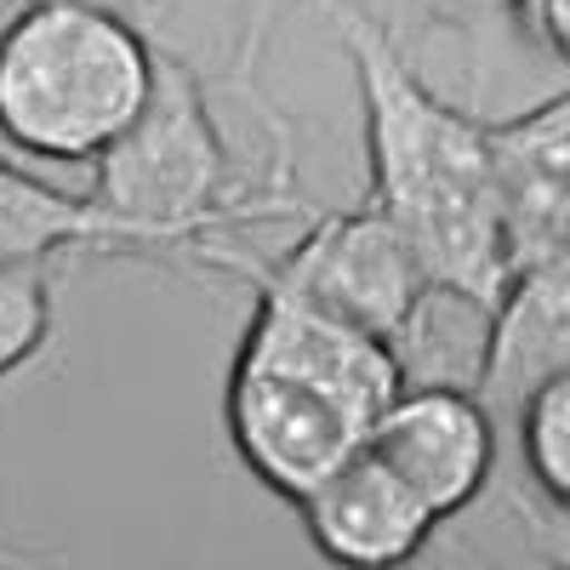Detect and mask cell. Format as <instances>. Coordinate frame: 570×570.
I'll use <instances>...</instances> for the list:
<instances>
[{"label": "cell", "mask_w": 570, "mask_h": 570, "mask_svg": "<svg viewBox=\"0 0 570 570\" xmlns=\"http://www.w3.org/2000/svg\"><path fill=\"white\" fill-rule=\"evenodd\" d=\"M360 86L365 206H376L416 252L434 292L497 308L508 292V246L485 149V115L428 86L411 52L360 12H325Z\"/></svg>", "instance_id": "1"}, {"label": "cell", "mask_w": 570, "mask_h": 570, "mask_svg": "<svg viewBox=\"0 0 570 570\" xmlns=\"http://www.w3.org/2000/svg\"><path fill=\"white\" fill-rule=\"evenodd\" d=\"M86 200L98 212V257L188 274H206V257L217 246H234L252 228L303 212V195L292 188V155L252 183L212 109L200 69L166 46L149 109L98 160Z\"/></svg>", "instance_id": "2"}, {"label": "cell", "mask_w": 570, "mask_h": 570, "mask_svg": "<svg viewBox=\"0 0 570 570\" xmlns=\"http://www.w3.org/2000/svg\"><path fill=\"white\" fill-rule=\"evenodd\" d=\"M160 46L131 18L69 0H18L0 18V149L46 166H98L142 120Z\"/></svg>", "instance_id": "3"}, {"label": "cell", "mask_w": 570, "mask_h": 570, "mask_svg": "<svg viewBox=\"0 0 570 570\" xmlns=\"http://www.w3.org/2000/svg\"><path fill=\"white\" fill-rule=\"evenodd\" d=\"M206 274H234L240 285L268 279L325 314H337L383 343H405L422 303L434 297L416 252L405 234L376 212V206H348V212H320L279 257H257L246 246H217L206 257Z\"/></svg>", "instance_id": "4"}, {"label": "cell", "mask_w": 570, "mask_h": 570, "mask_svg": "<svg viewBox=\"0 0 570 570\" xmlns=\"http://www.w3.org/2000/svg\"><path fill=\"white\" fill-rule=\"evenodd\" d=\"M246 292H252V314H246L240 343H234V360L279 371L292 383L325 394L371 434L376 416L405 389L400 348L337 320V314L314 308V303H303V297H292V292H279L268 279H252Z\"/></svg>", "instance_id": "5"}, {"label": "cell", "mask_w": 570, "mask_h": 570, "mask_svg": "<svg viewBox=\"0 0 570 570\" xmlns=\"http://www.w3.org/2000/svg\"><path fill=\"white\" fill-rule=\"evenodd\" d=\"M223 422L240 468L292 508L308 491H320L348 456L365 451V428L343 405H331L325 394L292 383L279 371L240 365V360L228 365Z\"/></svg>", "instance_id": "6"}, {"label": "cell", "mask_w": 570, "mask_h": 570, "mask_svg": "<svg viewBox=\"0 0 570 570\" xmlns=\"http://www.w3.org/2000/svg\"><path fill=\"white\" fill-rule=\"evenodd\" d=\"M497 428L502 422L468 383H405L400 400L365 434V451L394 480H405L422 497V508L445 525L491 491Z\"/></svg>", "instance_id": "7"}, {"label": "cell", "mask_w": 570, "mask_h": 570, "mask_svg": "<svg viewBox=\"0 0 570 570\" xmlns=\"http://www.w3.org/2000/svg\"><path fill=\"white\" fill-rule=\"evenodd\" d=\"M491 183L508 268H531L570 246V86L531 109L485 120Z\"/></svg>", "instance_id": "8"}, {"label": "cell", "mask_w": 570, "mask_h": 570, "mask_svg": "<svg viewBox=\"0 0 570 570\" xmlns=\"http://www.w3.org/2000/svg\"><path fill=\"white\" fill-rule=\"evenodd\" d=\"M297 513L331 570H411L440 531L422 497L394 480L371 451L348 456L320 491L297 502Z\"/></svg>", "instance_id": "9"}, {"label": "cell", "mask_w": 570, "mask_h": 570, "mask_svg": "<svg viewBox=\"0 0 570 570\" xmlns=\"http://www.w3.org/2000/svg\"><path fill=\"white\" fill-rule=\"evenodd\" d=\"M570 371V246L519 268L491 308L473 394L497 422H513L548 376Z\"/></svg>", "instance_id": "10"}, {"label": "cell", "mask_w": 570, "mask_h": 570, "mask_svg": "<svg viewBox=\"0 0 570 570\" xmlns=\"http://www.w3.org/2000/svg\"><path fill=\"white\" fill-rule=\"evenodd\" d=\"M98 257V212L86 195L29 177L0 149V268Z\"/></svg>", "instance_id": "11"}, {"label": "cell", "mask_w": 570, "mask_h": 570, "mask_svg": "<svg viewBox=\"0 0 570 570\" xmlns=\"http://www.w3.org/2000/svg\"><path fill=\"white\" fill-rule=\"evenodd\" d=\"M69 263H18L0 268V383L29 371L58 337V285Z\"/></svg>", "instance_id": "12"}, {"label": "cell", "mask_w": 570, "mask_h": 570, "mask_svg": "<svg viewBox=\"0 0 570 570\" xmlns=\"http://www.w3.org/2000/svg\"><path fill=\"white\" fill-rule=\"evenodd\" d=\"M513 434H519V462H525L531 497L570 513V371L548 376V383L519 405Z\"/></svg>", "instance_id": "13"}, {"label": "cell", "mask_w": 570, "mask_h": 570, "mask_svg": "<svg viewBox=\"0 0 570 570\" xmlns=\"http://www.w3.org/2000/svg\"><path fill=\"white\" fill-rule=\"evenodd\" d=\"M371 23L383 29L400 52H411L428 35H462L473 46H485L491 29L508 35V0H389Z\"/></svg>", "instance_id": "14"}, {"label": "cell", "mask_w": 570, "mask_h": 570, "mask_svg": "<svg viewBox=\"0 0 570 570\" xmlns=\"http://www.w3.org/2000/svg\"><path fill=\"white\" fill-rule=\"evenodd\" d=\"M508 35L513 46L570 69V0H508Z\"/></svg>", "instance_id": "15"}, {"label": "cell", "mask_w": 570, "mask_h": 570, "mask_svg": "<svg viewBox=\"0 0 570 570\" xmlns=\"http://www.w3.org/2000/svg\"><path fill=\"white\" fill-rule=\"evenodd\" d=\"M513 525L542 570H570V513L548 508L531 491H513Z\"/></svg>", "instance_id": "16"}, {"label": "cell", "mask_w": 570, "mask_h": 570, "mask_svg": "<svg viewBox=\"0 0 570 570\" xmlns=\"http://www.w3.org/2000/svg\"><path fill=\"white\" fill-rule=\"evenodd\" d=\"M75 570L63 553L52 559V553H46V548H23V542H7V537H0V570Z\"/></svg>", "instance_id": "17"}, {"label": "cell", "mask_w": 570, "mask_h": 570, "mask_svg": "<svg viewBox=\"0 0 570 570\" xmlns=\"http://www.w3.org/2000/svg\"><path fill=\"white\" fill-rule=\"evenodd\" d=\"M69 7H104V12H120V18H131L137 7H149V0H69Z\"/></svg>", "instance_id": "18"}]
</instances>
